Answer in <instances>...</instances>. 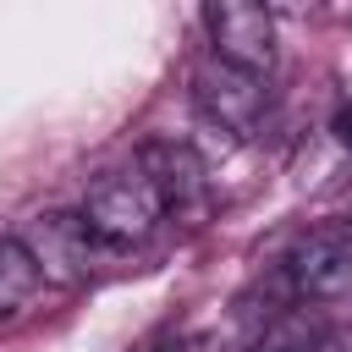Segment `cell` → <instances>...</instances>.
I'll return each mask as SVG.
<instances>
[{
	"instance_id": "2",
	"label": "cell",
	"mask_w": 352,
	"mask_h": 352,
	"mask_svg": "<svg viewBox=\"0 0 352 352\" xmlns=\"http://www.w3.org/2000/svg\"><path fill=\"white\" fill-rule=\"evenodd\" d=\"M192 104H198V121L226 132L231 143L253 138L270 116V77H253V72H236L226 60H204L192 72Z\"/></svg>"
},
{
	"instance_id": "7",
	"label": "cell",
	"mask_w": 352,
	"mask_h": 352,
	"mask_svg": "<svg viewBox=\"0 0 352 352\" xmlns=\"http://www.w3.org/2000/svg\"><path fill=\"white\" fill-rule=\"evenodd\" d=\"M33 292H38V264L28 258V248L16 236H0V319L16 314Z\"/></svg>"
},
{
	"instance_id": "6",
	"label": "cell",
	"mask_w": 352,
	"mask_h": 352,
	"mask_svg": "<svg viewBox=\"0 0 352 352\" xmlns=\"http://www.w3.org/2000/svg\"><path fill=\"white\" fill-rule=\"evenodd\" d=\"M138 170L148 176L154 198L165 214H204L209 204V165L192 143H176V138H160V143H143L138 154Z\"/></svg>"
},
{
	"instance_id": "3",
	"label": "cell",
	"mask_w": 352,
	"mask_h": 352,
	"mask_svg": "<svg viewBox=\"0 0 352 352\" xmlns=\"http://www.w3.org/2000/svg\"><path fill=\"white\" fill-rule=\"evenodd\" d=\"M204 28H209V55L236 66V72H253V77H270L275 66V11L270 6H253V0H214L204 11Z\"/></svg>"
},
{
	"instance_id": "11",
	"label": "cell",
	"mask_w": 352,
	"mask_h": 352,
	"mask_svg": "<svg viewBox=\"0 0 352 352\" xmlns=\"http://www.w3.org/2000/svg\"><path fill=\"white\" fill-rule=\"evenodd\" d=\"M341 226H346V231H352V198H346V209H341Z\"/></svg>"
},
{
	"instance_id": "5",
	"label": "cell",
	"mask_w": 352,
	"mask_h": 352,
	"mask_svg": "<svg viewBox=\"0 0 352 352\" xmlns=\"http://www.w3.org/2000/svg\"><path fill=\"white\" fill-rule=\"evenodd\" d=\"M286 280H292L297 302H341V297H352V231L346 226L308 231L286 258Z\"/></svg>"
},
{
	"instance_id": "4",
	"label": "cell",
	"mask_w": 352,
	"mask_h": 352,
	"mask_svg": "<svg viewBox=\"0 0 352 352\" xmlns=\"http://www.w3.org/2000/svg\"><path fill=\"white\" fill-rule=\"evenodd\" d=\"M16 242L38 264V280H55V286H82L94 275L99 253H104L94 242V231L82 226V214H66V209H50V214L28 220V231Z\"/></svg>"
},
{
	"instance_id": "1",
	"label": "cell",
	"mask_w": 352,
	"mask_h": 352,
	"mask_svg": "<svg viewBox=\"0 0 352 352\" xmlns=\"http://www.w3.org/2000/svg\"><path fill=\"white\" fill-rule=\"evenodd\" d=\"M77 214H82V226L94 231V242H99L104 253L143 242V236L165 220V209H160V198H154V187H148V176H143L138 165L99 176V182L88 187V198H82Z\"/></svg>"
},
{
	"instance_id": "10",
	"label": "cell",
	"mask_w": 352,
	"mask_h": 352,
	"mask_svg": "<svg viewBox=\"0 0 352 352\" xmlns=\"http://www.w3.org/2000/svg\"><path fill=\"white\" fill-rule=\"evenodd\" d=\"M330 132H336V143H341V148L352 154V99H346V104L336 110V121H330Z\"/></svg>"
},
{
	"instance_id": "8",
	"label": "cell",
	"mask_w": 352,
	"mask_h": 352,
	"mask_svg": "<svg viewBox=\"0 0 352 352\" xmlns=\"http://www.w3.org/2000/svg\"><path fill=\"white\" fill-rule=\"evenodd\" d=\"M302 341H308L302 330H292V324H270V330H264V336H258L248 352H297Z\"/></svg>"
},
{
	"instance_id": "9",
	"label": "cell",
	"mask_w": 352,
	"mask_h": 352,
	"mask_svg": "<svg viewBox=\"0 0 352 352\" xmlns=\"http://www.w3.org/2000/svg\"><path fill=\"white\" fill-rule=\"evenodd\" d=\"M165 352H220V336H209V330H192V336H182V341H170Z\"/></svg>"
}]
</instances>
